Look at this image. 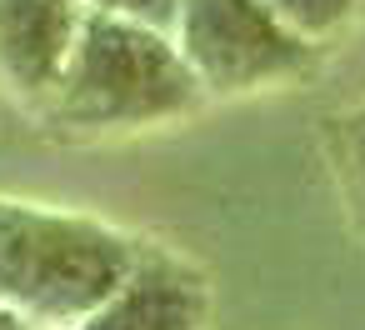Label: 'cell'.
<instances>
[{
	"instance_id": "obj_6",
	"label": "cell",
	"mask_w": 365,
	"mask_h": 330,
	"mask_svg": "<svg viewBox=\"0 0 365 330\" xmlns=\"http://www.w3.org/2000/svg\"><path fill=\"white\" fill-rule=\"evenodd\" d=\"M325 150H330V170H335V185L345 195V210L365 240V100L340 110L325 130Z\"/></svg>"
},
{
	"instance_id": "obj_8",
	"label": "cell",
	"mask_w": 365,
	"mask_h": 330,
	"mask_svg": "<svg viewBox=\"0 0 365 330\" xmlns=\"http://www.w3.org/2000/svg\"><path fill=\"white\" fill-rule=\"evenodd\" d=\"M81 6H86V11H101V16L135 21V26L170 31V26H175V11H180V0H81Z\"/></svg>"
},
{
	"instance_id": "obj_7",
	"label": "cell",
	"mask_w": 365,
	"mask_h": 330,
	"mask_svg": "<svg viewBox=\"0 0 365 330\" xmlns=\"http://www.w3.org/2000/svg\"><path fill=\"white\" fill-rule=\"evenodd\" d=\"M265 6H270L295 36H305L310 46H325L330 36H340V31L365 11V0H265Z\"/></svg>"
},
{
	"instance_id": "obj_2",
	"label": "cell",
	"mask_w": 365,
	"mask_h": 330,
	"mask_svg": "<svg viewBox=\"0 0 365 330\" xmlns=\"http://www.w3.org/2000/svg\"><path fill=\"white\" fill-rule=\"evenodd\" d=\"M135 245L91 210L0 195V305L31 330H66L130 270Z\"/></svg>"
},
{
	"instance_id": "obj_5",
	"label": "cell",
	"mask_w": 365,
	"mask_h": 330,
	"mask_svg": "<svg viewBox=\"0 0 365 330\" xmlns=\"http://www.w3.org/2000/svg\"><path fill=\"white\" fill-rule=\"evenodd\" d=\"M81 0H0V86L16 100L46 105L81 36Z\"/></svg>"
},
{
	"instance_id": "obj_4",
	"label": "cell",
	"mask_w": 365,
	"mask_h": 330,
	"mask_svg": "<svg viewBox=\"0 0 365 330\" xmlns=\"http://www.w3.org/2000/svg\"><path fill=\"white\" fill-rule=\"evenodd\" d=\"M210 285L170 245L140 240L130 270L66 330H205Z\"/></svg>"
},
{
	"instance_id": "obj_3",
	"label": "cell",
	"mask_w": 365,
	"mask_h": 330,
	"mask_svg": "<svg viewBox=\"0 0 365 330\" xmlns=\"http://www.w3.org/2000/svg\"><path fill=\"white\" fill-rule=\"evenodd\" d=\"M170 41L180 46L205 100L290 86L315 66V46L295 36L265 0H180Z\"/></svg>"
},
{
	"instance_id": "obj_1",
	"label": "cell",
	"mask_w": 365,
	"mask_h": 330,
	"mask_svg": "<svg viewBox=\"0 0 365 330\" xmlns=\"http://www.w3.org/2000/svg\"><path fill=\"white\" fill-rule=\"evenodd\" d=\"M205 105L170 31L86 11L71 61L46 96V115L81 135H125L190 120Z\"/></svg>"
},
{
	"instance_id": "obj_9",
	"label": "cell",
	"mask_w": 365,
	"mask_h": 330,
	"mask_svg": "<svg viewBox=\"0 0 365 330\" xmlns=\"http://www.w3.org/2000/svg\"><path fill=\"white\" fill-rule=\"evenodd\" d=\"M0 330H31V325H26L16 310H6V305H0Z\"/></svg>"
}]
</instances>
